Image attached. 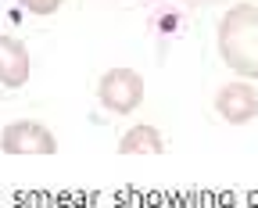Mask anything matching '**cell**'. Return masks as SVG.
<instances>
[{
	"instance_id": "cell-1",
	"label": "cell",
	"mask_w": 258,
	"mask_h": 208,
	"mask_svg": "<svg viewBox=\"0 0 258 208\" xmlns=\"http://www.w3.org/2000/svg\"><path fill=\"white\" fill-rule=\"evenodd\" d=\"M219 50L240 76H258V8L237 4L219 25Z\"/></svg>"
},
{
	"instance_id": "cell-6",
	"label": "cell",
	"mask_w": 258,
	"mask_h": 208,
	"mask_svg": "<svg viewBox=\"0 0 258 208\" xmlns=\"http://www.w3.org/2000/svg\"><path fill=\"white\" fill-rule=\"evenodd\" d=\"M122 154H161V136L154 133V126H133L122 144H118Z\"/></svg>"
},
{
	"instance_id": "cell-3",
	"label": "cell",
	"mask_w": 258,
	"mask_h": 208,
	"mask_svg": "<svg viewBox=\"0 0 258 208\" xmlns=\"http://www.w3.org/2000/svg\"><path fill=\"white\" fill-rule=\"evenodd\" d=\"M4 151L8 154H54V136L40 122H11L4 129Z\"/></svg>"
},
{
	"instance_id": "cell-2",
	"label": "cell",
	"mask_w": 258,
	"mask_h": 208,
	"mask_svg": "<svg viewBox=\"0 0 258 208\" xmlns=\"http://www.w3.org/2000/svg\"><path fill=\"white\" fill-rule=\"evenodd\" d=\"M101 100L108 112H133L137 104L144 100V79L133 72V68H115V72H108L101 79Z\"/></svg>"
},
{
	"instance_id": "cell-5",
	"label": "cell",
	"mask_w": 258,
	"mask_h": 208,
	"mask_svg": "<svg viewBox=\"0 0 258 208\" xmlns=\"http://www.w3.org/2000/svg\"><path fill=\"white\" fill-rule=\"evenodd\" d=\"M29 79V54L22 40L0 36V83L4 86H22Z\"/></svg>"
},
{
	"instance_id": "cell-7",
	"label": "cell",
	"mask_w": 258,
	"mask_h": 208,
	"mask_svg": "<svg viewBox=\"0 0 258 208\" xmlns=\"http://www.w3.org/2000/svg\"><path fill=\"white\" fill-rule=\"evenodd\" d=\"M22 4H25L29 11H36V15H50V11L61 8V0H22Z\"/></svg>"
},
{
	"instance_id": "cell-4",
	"label": "cell",
	"mask_w": 258,
	"mask_h": 208,
	"mask_svg": "<svg viewBox=\"0 0 258 208\" xmlns=\"http://www.w3.org/2000/svg\"><path fill=\"white\" fill-rule=\"evenodd\" d=\"M219 115L222 119H230V122H247L254 112H258V93L247 86V83H230V86H222L219 97Z\"/></svg>"
}]
</instances>
